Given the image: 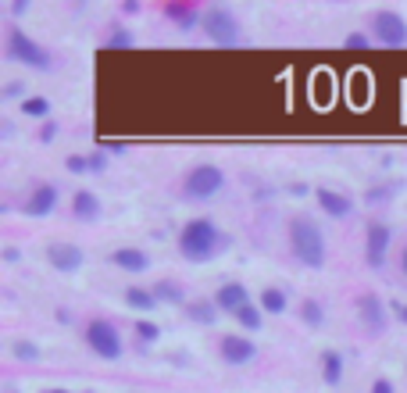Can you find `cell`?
<instances>
[{"label":"cell","instance_id":"cell-16","mask_svg":"<svg viewBox=\"0 0 407 393\" xmlns=\"http://www.w3.org/2000/svg\"><path fill=\"white\" fill-rule=\"evenodd\" d=\"M107 261H111L115 268H122V272H146L150 268V254L140 251V247H118V251L107 254Z\"/></svg>","mask_w":407,"mask_h":393},{"label":"cell","instance_id":"cell-33","mask_svg":"<svg viewBox=\"0 0 407 393\" xmlns=\"http://www.w3.org/2000/svg\"><path fill=\"white\" fill-rule=\"evenodd\" d=\"M57 129H61V126H57V118L43 122V126H39V136H36V140H39V143H50V140H57Z\"/></svg>","mask_w":407,"mask_h":393},{"label":"cell","instance_id":"cell-13","mask_svg":"<svg viewBox=\"0 0 407 393\" xmlns=\"http://www.w3.org/2000/svg\"><path fill=\"white\" fill-rule=\"evenodd\" d=\"M314 204L329 218H350L354 215V200L339 190H329V186H314Z\"/></svg>","mask_w":407,"mask_h":393},{"label":"cell","instance_id":"cell-29","mask_svg":"<svg viewBox=\"0 0 407 393\" xmlns=\"http://www.w3.org/2000/svg\"><path fill=\"white\" fill-rule=\"evenodd\" d=\"M11 354H15L18 361H36V358H39V347H36L32 340H15V343H11Z\"/></svg>","mask_w":407,"mask_h":393},{"label":"cell","instance_id":"cell-12","mask_svg":"<svg viewBox=\"0 0 407 393\" xmlns=\"http://www.w3.org/2000/svg\"><path fill=\"white\" fill-rule=\"evenodd\" d=\"M47 265L57 272H79L86 265V251L79 243H50L47 247Z\"/></svg>","mask_w":407,"mask_h":393},{"label":"cell","instance_id":"cell-42","mask_svg":"<svg viewBox=\"0 0 407 393\" xmlns=\"http://www.w3.org/2000/svg\"><path fill=\"white\" fill-rule=\"evenodd\" d=\"M43 393H72V390H61V386H50V390H43Z\"/></svg>","mask_w":407,"mask_h":393},{"label":"cell","instance_id":"cell-24","mask_svg":"<svg viewBox=\"0 0 407 393\" xmlns=\"http://www.w3.org/2000/svg\"><path fill=\"white\" fill-rule=\"evenodd\" d=\"M300 322H304L307 329H321L325 325V307H321L314 297H304L300 300Z\"/></svg>","mask_w":407,"mask_h":393},{"label":"cell","instance_id":"cell-2","mask_svg":"<svg viewBox=\"0 0 407 393\" xmlns=\"http://www.w3.org/2000/svg\"><path fill=\"white\" fill-rule=\"evenodd\" d=\"M286 236H290L293 258L304 268H321V265H325V233H321V225L314 218L293 215L290 225H286Z\"/></svg>","mask_w":407,"mask_h":393},{"label":"cell","instance_id":"cell-7","mask_svg":"<svg viewBox=\"0 0 407 393\" xmlns=\"http://www.w3.org/2000/svg\"><path fill=\"white\" fill-rule=\"evenodd\" d=\"M372 36L382 47H404L407 44V18L400 11H390V8L372 11Z\"/></svg>","mask_w":407,"mask_h":393},{"label":"cell","instance_id":"cell-35","mask_svg":"<svg viewBox=\"0 0 407 393\" xmlns=\"http://www.w3.org/2000/svg\"><path fill=\"white\" fill-rule=\"evenodd\" d=\"M390 315H393L400 325H407V300H393V304H390Z\"/></svg>","mask_w":407,"mask_h":393},{"label":"cell","instance_id":"cell-6","mask_svg":"<svg viewBox=\"0 0 407 393\" xmlns=\"http://www.w3.org/2000/svg\"><path fill=\"white\" fill-rule=\"evenodd\" d=\"M86 347L93 350L97 358L104 361H118L122 358V333L115 329V322H107V318H93V322H86Z\"/></svg>","mask_w":407,"mask_h":393},{"label":"cell","instance_id":"cell-10","mask_svg":"<svg viewBox=\"0 0 407 393\" xmlns=\"http://www.w3.org/2000/svg\"><path fill=\"white\" fill-rule=\"evenodd\" d=\"M54 208H57V186L54 182H39V186H32V190H29L26 204H21V215L47 218Z\"/></svg>","mask_w":407,"mask_h":393},{"label":"cell","instance_id":"cell-39","mask_svg":"<svg viewBox=\"0 0 407 393\" xmlns=\"http://www.w3.org/2000/svg\"><path fill=\"white\" fill-rule=\"evenodd\" d=\"M4 261L8 265H18L21 261V251H18V247H4Z\"/></svg>","mask_w":407,"mask_h":393},{"label":"cell","instance_id":"cell-3","mask_svg":"<svg viewBox=\"0 0 407 393\" xmlns=\"http://www.w3.org/2000/svg\"><path fill=\"white\" fill-rule=\"evenodd\" d=\"M4 54L11 61H18V65H26V68H36V72H50L54 68V57L47 47H39L36 39L21 29V26H11L8 29V39H4Z\"/></svg>","mask_w":407,"mask_h":393},{"label":"cell","instance_id":"cell-21","mask_svg":"<svg viewBox=\"0 0 407 393\" xmlns=\"http://www.w3.org/2000/svg\"><path fill=\"white\" fill-rule=\"evenodd\" d=\"M318 368H321V379H325V386H339L343 383V354H339V350H321Z\"/></svg>","mask_w":407,"mask_h":393},{"label":"cell","instance_id":"cell-26","mask_svg":"<svg viewBox=\"0 0 407 393\" xmlns=\"http://www.w3.org/2000/svg\"><path fill=\"white\" fill-rule=\"evenodd\" d=\"M21 115H29L36 122H50V100L47 97H26L21 100Z\"/></svg>","mask_w":407,"mask_h":393},{"label":"cell","instance_id":"cell-1","mask_svg":"<svg viewBox=\"0 0 407 393\" xmlns=\"http://www.w3.org/2000/svg\"><path fill=\"white\" fill-rule=\"evenodd\" d=\"M232 240L214 225L211 218H189L182 229H179V254L193 265H204L211 261L218 251H225Z\"/></svg>","mask_w":407,"mask_h":393},{"label":"cell","instance_id":"cell-11","mask_svg":"<svg viewBox=\"0 0 407 393\" xmlns=\"http://www.w3.org/2000/svg\"><path fill=\"white\" fill-rule=\"evenodd\" d=\"M218 358H222L225 365H250V361L257 358V343L247 340V336L229 333V336L218 340Z\"/></svg>","mask_w":407,"mask_h":393},{"label":"cell","instance_id":"cell-37","mask_svg":"<svg viewBox=\"0 0 407 393\" xmlns=\"http://www.w3.org/2000/svg\"><path fill=\"white\" fill-rule=\"evenodd\" d=\"M372 393H397V386H393L390 379H375V383H372Z\"/></svg>","mask_w":407,"mask_h":393},{"label":"cell","instance_id":"cell-15","mask_svg":"<svg viewBox=\"0 0 407 393\" xmlns=\"http://www.w3.org/2000/svg\"><path fill=\"white\" fill-rule=\"evenodd\" d=\"M214 304H218L222 315H236L243 304H250L247 286H243V282H222L218 289H214Z\"/></svg>","mask_w":407,"mask_h":393},{"label":"cell","instance_id":"cell-27","mask_svg":"<svg viewBox=\"0 0 407 393\" xmlns=\"http://www.w3.org/2000/svg\"><path fill=\"white\" fill-rule=\"evenodd\" d=\"M136 340H140V347L158 343V340H161V325L150 322V318H140V322H136Z\"/></svg>","mask_w":407,"mask_h":393},{"label":"cell","instance_id":"cell-4","mask_svg":"<svg viewBox=\"0 0 407 393\" xmlns=\"http://www.w3.org/2000/svg\"><path fill=\"white\" fill-rule=\"evenodd\" d=\"M200 29H204V36L211 39V44H218V47L240 44V22H236V15L222 4H211V8L200 11Z\"/></svg>","mask_w":407,"mask_h":393},{"label":"cell","instance_id":"cell-38","mask_svg":"<svg viewBox=\"0 0 407 393\" xmlns=\"http://www.w3.org/2000/svg\"><path fill=\"white\" fill-rule=\"evenodd\" d=\"M290 193H293V197H307V193H314V190H311L307 182H290Z\"/></svg>","mask_w":407,"mask_h":393},{"label":"cell","instance_id":"cell-8","mask_svg":"<svg viewBox=\"0 0 407 393\" xmlns=\"http://www.w3.org/2000/svg\"><path fill=\"white\" fill-rule=\"evenodd\" d=\"M354 307H357L361 325H364V329H372V333H382L386 322H390V304H386V300L375 294V289H364V294H357Z\"/></svg>","mask_w":407,"mask_h":393},{"label":"cell","instance_id":"cell-41","mask_svg":"<svg viewBox=\"0 0 407 393\" xmlns=\"http://www.w3.org/2000/svg\"><path fill=\"white\" fill-rule=\"evenodd\" d=\"M400 272H404V279H407V247L400 251Z\"/></svg>","mask_w":407,"mask_h":393},{"label":"cell","instance_id":"cell-25","mask_svg":"<svg viewBox=\"0 0 407 393\" xmlns=\"http://www.w3.org/2000/svg\"><path fill=\"white\" fill-rule=\"evenodd\" d=\"M236 322H240L243 329H250V333H257V329L265 325V311H261V304H243L240 311L232 315Z\"/></svg>","mask_w":407,"mask_h":393},{"label":"cell","instance_id":"cell-9","mask_svg":"<svg viewBox=\"0 0 407 393\" xmlns=\"http://www.w3.org/2000/svg\"><path fill=\"white\" fill-rule=\"evenodd\" d=\"M390 225L386 222H368L364 225V261H368V268H382L386 265V254H390Z\"/></svg>","mask_w":407,"mask_h":393},{"label":"cell","instance_id":"cell-20","mask_svg":"<svg viewBox=\"0 0 407 393\" xmlns=\"http://www.w3.org/2000/svg\"><path fill=\"white\" fill-rule=\"evenodd\" d=\"M150 289H154L158 304H171V307H186V304H189L182 282H176V279H161V282H154Z\"/></svg>","mask_w":407,"mask_h":393},{"label":"cell","instance_id":"cell-14","mask_svg":"<svg viewBox=\"0 0 407 393\" xmlns=\"http://www.w3.org/2000/svg\"><path fill=\"white\" fill-rule=\"evenodd\" d=\"M200 11L197 4H186V0H164L161 4V15L168 18V22H176L179 29H197L200 26Z\"/></svg>","mask_w":407,"mask_h":393},{"label":"cell","instance_id":"cell-22","mask_svg":"<svg viewBox=\"0 0 407 393\" xmlns=\"http://www.w3.org/2000/svg\"><path fill=\"white\" fill-rule=\"evenodd\" d=\"M257 304H261V311H265V315H283V311H286V304H290V297H286V289H283V286H265V289H261V297H257Z\"/></svg>","mask_w":407,"mask_h":393},{"label":"cell","instance_id":"cell-32","mask_svg":"<svg viewBox=\"0 0 407 393\" xmlns=\"http://www.w3.org/2000/svg\"><path fill=\"white\" fill-rule=\"evenodd\" d=\"M107 157H111L107 151H90V154H86V164H90V175H100V172L107 169Z\"/></svg>","mask_w":407,"mask_h":393},{"label":"cell","instance_id":"cell-28","mask_svg":"<svg viewBox=\"0 0 407 393\" xmlns=\"http://www.w3.org/2000/svg\"><path fill=\"white\" fill-rule=\"evenodd\" d=\"M104 44H107V47H111V50H129V47H133V44H136V36H133V32H129L125 26H115L111 32H107V39H104Z\"/></svg>","mask_w":407,"mask_h":393},{"label":"cell","instance_id":"cell-31","mask_svg":"<svg viewBox=\"0 0 407 393\" xmlns=\"http://www.w3.org/2000/svg\"><path fill=\"white\" fill-rule=\"evenodd\" d=\"M343 47L347 50H364V47H372V36L368 32H347L343 36Z\"/></svg>","mask_w":407,"mask_h":393},{"label":"cell","instance_id":"cell-17","mask_svg":"<svg viewBox=\"0 0 407 393\" xmlns=\"http://www.w3.org/2000/svg\"><path fill=\"white\" fill-rule=\"evenodd\" d=\"M182 311H186L189 322H197V325H214V322H218V315H222L218 304H214V297H197V300H189Z\"/></svg>","mask_w":407,"mask_h":393},{"label":"cell","instance_id":"cell-19","mask_svg":"<svg viewBox=\"0 0 407 393\" xmlns=\"http://www.w3.org/2000/svg\"><path fill=\"white\" fill-rule=\"evenodd\" d=\"M125 307H133V311H140V315H150L158 307V297H154V289L150 286H125Z\"/></svg>","mask_w":407,"mask_h":393},{"label":"cell","instance_id":"cell-18","mask_svg":"<svg viewBox=\"0 0 407 393\" xmlns=\"http://www.w3.org/2000/svg\"><path fill=\"white\" fill-rule=\"evenodd\" d=\"M72 215H75L79 222H97V218H100V197L90 193V190H75V197H72Z\"/></svg>","mask_w":407,"mask_h":393},{"label":"cell","instance_id":"cell-34","mask_svg":"<svg viewBox=\"0 0 407 393\" xmlns=\"http://www.w3.org/2000/svg\"><path fill=\"white\" fill-rule=\"evenodd\" d=\"M118 11H122L125 18H136V15L143 11V4H140V0H122V4H118Z\"/></svg>","mask_w":407,"mask_h":393},{"label":"cell","instance_id":"cell-23","mask_svg":"<svg viewBox=\"0 0 407 393\" xmlns=\"http://www.w3.org/2000/svg\"><path fill=\"white\" fill-rule=\"evenodd\" d=\"M400 179H386V182H375V186H368V190H364V204H386V200H393L397 193H400Z\"/></svg>","mask_w":407,"mask_h":393},{"label":"cell","instance_id":"cell-30","mask_svg":"<svg viewBox=\"0 0 407 393\" xmlns=\"http://www.w3.org/2000/svg\"><path fill=\"white\" fill-rule=\"evenodd\" d=\"M64 172H72V175H90L86 154H68V157H64Z\"/></svg>","mask_w":407,"mask_h":393},{"label":"cell","instance_id":"cell-5","mask_svg":"<svg viewBox=\"0 0 407 393\" xmlns=\"http://www.w3.org/2000/svg\"><path fill=\"white\" fill-rule=\"evenodd\" d=\"M225 190V172L218 164H193L182 179V197L186 200H211Z\"/></svg>","mask_w":407,"mask_h":393},{"label":"cell","instance_id":"cell-36","mask_svg":"<svg viewBox=\"0 0 407 393\" xmlns=\"http://www.w3.org/2000/svg\"><path fill=\"white\" fill-rule=\"evenodd\" d=\"M21 93H26V86H21V82H8V86H4V100H15V97H21ZM21 100H26V97H21Z\"/></svg>","mask_w":407,"mask_h":393},{"label":"cell","instance_id":"cell-40","mask_svg":"<svg viewBox=\"0 0 407 393\" xmlns=\"http://www.w3.org/2000/svg\"><path fill=\"white\" fill-rule=\"evenodd\" d=\"M29 11V4H26V0H18V4H11V15L18 18V15H26Z\"/></svg>","mask_w":407,"mask_h":393}]
</instances>
